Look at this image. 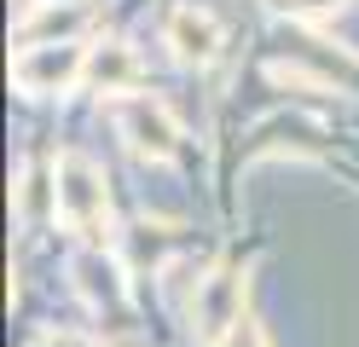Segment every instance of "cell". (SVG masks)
<instances>
[{"label":"cell","instance_id":"1","mask_svg":"<svg viewBox=\"0 0 359 347\" xmlns=\"http://www.w3.org/2000/svg\"><path fill=\"white\" fill-rule=\"evenodd\" d=\"M243 295H250L243 261H220L215 272H203L197 290H191V336L203 347H220L238 330V318H243Z\"/></svg>","mask_w":359,"mask_h":347},{"label":"cell","instance_id":"2","mask_svg":"<svg viewBox=\"0 0 359 347\" xmlns=\"http://www.w3.org/2000/svg\"><path fill=\"white\" fill-rule=\"evenodd\" d=\"M76 290L93 307L99 330L110 336H133V295H128V272L122 261H110L104 249H81L76 254Z\"/></svg>","mask_w":359,"mask_h":347},{"label":"cell","instance_id":"3","mask_svg":"<svg viewBox=\"0 0 359 347\" xmlns=\"http://www.w3.org/2000/svg\"><path fill=\"white\" fill-rule=\"evenodd\" d=\"M110 122H116L122 145L133 156H151V162H168L180 151V122L163 99H151V93H122V99H110Z\"/></svg>","mask_w":359,"mask_h":347},{"label":"cell","instance_id":"4","mask_svg":"<svg viewBox=\"0 0 359 347\" xmlns=\"http://www.w3.org/2000/svg\"><path fill=\"white\" fill-rule=\"evenodd\" d=\"M87 53L93 46L81 41H41V46H18L12 58V81L29 93V99H53V93H70L76 81H87Z\"/></svg>","mask_w":359,"mask_h":347},{"label":"cell","instance_id":"5","mask_svg":"<svg viewBox=\"0 0 359 347\" xmlns=\"http://www.w3.org/2000/svg\"><path fill=\"white\" fill-rule=\"evenodd\" d=\"M58 220L76 238H99V226L110 220V191H104L99 162H87L76 151L58 156Z\"/></svg>","mask_w":359,"mask_h":347},{"label":"cell","instance_id":"6","mask_svg":"<svg viewBox=\"0 0 359 347\" xmlns=\"http://www.w3.org/2000/svg\"><path fill=\"white\" fill-rule=\"evenodd\" d=\"M168 46H174V58H180V64L209 69L220 53H226V29H220V18H215V12L180 6V12L168 18Z\"/></svg>","mask_w":359,"mask_h":347},{"label":"cell","instance_id":"7","mask_svg":"<svg viewBox=\"0 0 359 347\" xmlns=\"http://www.w3.org/2000/svg\"><path fill=\"white\" fill-rule=\"evenodd\" d=\"M319 156L325 151V128L307 122V116H273V122H261L250 133V145H243V156Z\"/></svg>","mask_w":359,"mask_h":347},{"label":"cell","instance_id":"8","mask_svg":"<svg viewBox=\"0 0 359 347\" xmlns=\"http://www.w3.org/2000/svg\"><path fill=\"white\" fill-rule=\"evenodd\" d=\"M87 29V6L81 0H35L29 18L18 23V46H41V41H76Z\"/></svg>","mask_w":359,"mask_h":347},{"label":"cell","instance_id":"9","mask_svg":"<svg viewBox=\"0 0 359 347\" xmlns=\"http://www.w3.org/2000/svg\"><path fill=\"white\" fill-rule=\"evenodd\" d=\"M12 208H18V220H24L29 231L47 226V220H58V162H29V168L18 174Z\"/></svg>","mask_w":359,"mask_h":347},{"label":"cell","instance_id":"10","mask_svg":"<svg viewBox=\"0 0 359 347\" xmlns=\"http://www.w3.org/2000/svg\"><path fill=\"white\" fill-rule=\"evenodd\" d=\"M284 76L290 81H313V87H359V64L348 58V53H336V46H325V41H302V53L284 64Z\"/></svg>","mask_w":359,"mask_h":347},{"label":"cell","instance_id":"11","mask_svg":"<svg viewBox=\"0 0 359 347\" xmlns=\"http://www.w3.org/2000/svg\"><path fill=\"white\" fill-rule=\"evenodd\" d=\"M87 81H93V93H104V99H122V93L140 87V58H133L122 41H99L93 53H87Z\"/></svg>","mask_w":359,"mask_h":347},{"label":"cell","instance_id":"12","mask_svg":"<svg viewBox=\"0 0 359 347\" xmlns=\"http://www.w3.org/2000/svg\"><path fill=\"white\" fill-rule=\"evenodd\" d=\"M348 0H273V12L278 18H296V23H319V18H330V12H342Z\"/></svg>","mask_w":359,"mask_h":347},{"label":"cell","instance_id":"13","mask_svg":"<svg viewBox=\"0 0 359 347\" xmlns=\"http://www.w3.org/2000/svg\"><path fill=\"white\" fill-rule=\"evenodd\" d=\"M168 243H174V238H168L163 226H133V266H140V261L156 266V261L168 254Z\"/></svg>","mask_w":359,"mask_h":347},{"label":"cell","instance_id":"14","mask_svg":"<svg viewBox=\"0 0 359 347\" xmlns=\"http://www.w3.org/2000/svg\"><path fill=\"white\" fill-rule=\"evenodd\" d=\"M220 347H266V336L255 330V318H250V313H243V318H238V330H232L226 341H220Z\"/></svg>","mask_w":359,"mask_h":347},{"label":"cell","instance_id":"15","mask_svg":"<svg viewBox=\"0 0 359 347\" xmlns=\"http://www.w3.org/2000/svg\"><path fill=\"white\" fill-rule=\"evenodd\" d=\"M35 347H76V341H35Z\"/></svg>","mask_w":359,"mask_h":347}]
</instances>
